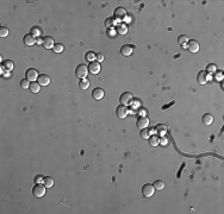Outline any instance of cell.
I'll use <instances>...</instances> for the list:
<instances>
[{
  "label": "cell",
  "instance_id": "obj_1",
  "mask_svg": "<svg viewBox=\"0 0 224 214\" xmlns=\"http://www.w3.org/2000/svg\"><path fill=\"white\" fill-rule=\"evenodd\" d=\"M142 193H143L144 197H152L154 195V193H155V188H154L153 184L147 183V184H144L142 187Z\"/></svg>",
  "mask_w": 224,
  "mask_h": 214
},
{
  "label": "cell",
  "instance_id": "obj_2",
  "mask_svg": "<svg viewBox=\"0 0 224 214\" xmlns=\"http://www.w3.org/2000/svg\"><path fill=\"white\" fill-rule=\"evenodd\" d=\"M88 74V67H86L85 64H79L75 69V75L81 80V79H85Z\"/></svg>",
  "mask_w": 224,
  "mask_h": 214
},
{
  "label": "cell",
  "instance_id": "obj_3",
  "mask_svg": "<svg viewBox=\"0 0 224 214\" xmlns=\"http://www.w3.org/2000/svg\"><path fill=\"white\" fill-rule=\"evenodd\" d=\"M45 186L44 184H41V183H37L34 188H32V194L36 196V197H42L45 195Z\"/></svg>",
  "mask_w": 224,
  "mask_h": 214
},
{
  "label": "cell",
  "instance_id": "obj_4",
  "mask_svg": "<svg viewBox=\"0 0 224 214\" xmlns=\"http://www.w3.org/2000/svg\"><path fill=\"white\" fill-rule=\"evenodd\" d=\"M116 114H117V117H118L119 119H124V118H126L128 114H129L128 107L124 106V105H119V106L117 107V110H116Z\"/></svg>",
  "mask_w": 224,
  "mask_h": 214
},
{
  "label": "cell",
  "instance_id": "obj_5",
  "mask_svg": "<svg viewBox=\"0 0 224 214\" xmlns=\"http://www.w3.org/2000/svg\"><path fill=\"white\" fill-rule=\"evenodd\" d=\"M38 76H39L38 75V70L35 69V68H30L25 73V79H28L29 81H32V82H35L38 79Z\"/></svg>",
  "mask_w": 224,
  "mask_h": 214
},
{
  "label": "cell",
  "instance_id": "obj_6",
  "mask_svg": "<svg viewBox=\"0 0 224 214\" xmlns=\"http://www.w3.org/2000/svg\"><path fill=\"white\" fill-rule=\"evenodd\" d=\"M132 94L131 93H129V92H125V93H123L122 95H120V98H119V101H120V105H124V106H128L129 103H131V101H132Z\"/></svg>",
  "mask_w": 224,
  "mask_h": 214
},
{
  "label": "cell",
  "instance_id": "obj_7",
  "mask_svg": "<svg viewBox=\"0 0 224 214\" xmlns=\"http://www.w3.org/2000/svg\"><path fill=\"white\" fill-rule=\"evenodd\" d=\"M100 69H101V68H100V63L97 62V61L91 62L90 66H88V71H90L91 74H93V75L99 74V73H100Z\"/></svg>",
  "mask_w": 224,
  "mask_h": 214
},
{
  "label": "cell",
  "instance_id": "obj_8",
  "mask_svg": "<svg viewBox=\"0 0 224 214\" xmlns=\"http://www.w3.org/2000/svg\"><path fill=\"white\" fill-rule=\"evenodd\" d=\"M125 17H126V11H125V9H123V7L116 9V11H115V18H116L117 20L122 22V20L125 19Z\"/></svg>",
  "mask_w": 224,
  "mask_h": 214
},
{
  "label": "cell",
  "instance_id": "obj_9",
  "mask_svg": "<svg viewBox=\"0 0 224 214\" xmlns=\"http://www.w3.org/2000/svg\"><path fill=\"white\" fill-rule=\"evenodd\" d=\"M197 80H198V83L199 84H205L209 80V73L205 71V70H201L198 73V76H197Z\"/></svg>",
  "mask_w": 224,
  "mask_h": 214
},
{
  "label": "cell",
  "instance_id": "obj_10",
  "mask_svg": "<svg viewBox=\"0 0 224 214\" xmlns=\"http://www.w3.org/2000/svg\"><path fill=\"white\" fill-rule=\"evenodd\" d=\"M187 49L191 52H198L199 51V43L197 41H194V39H191L187 43Z\"/></svg>",
  "mask_w": 224,
  "mask_h": 214
},
{
  "label": "cell",
  "instance_id": "obj_11",
  "mask_svg": "<svg viewBox=\"0 0 224 214\" xmlns=\"http://www.w3.org/2000/svg\"><path fill=\"white\" fill-rule=\"evenodd\" d=\"M104 95H105V93H104V90H103L100 87L94 88L93 92H92V96H93V99H96V100H101V99L104 98Z\"/></svg>",
  "mask_w": 224,
  "mask_h": 214
},
{
  "label": "cell",
  "instance_id": "obj_12",
  "mask_svg": "<svg viewBox=\"0 0 224 214\" xmlns=\"http://www.w3.org/2000/svg\"><path fill=\"white\" fill-rule=\"evenodd\" d=\"M137 127L138 129H145L148 125H149V119L147 117H139L137 119V123H136Z\"/></svg>",
  "mask_w": 224,
  "mask_h": 214
},
{
  "label": "cell",
  "instance_id": "obj_13",
  "mask_svg": "<svg viewBox=\"0 0 224 214\" xmlns=\"http://www.w3.org/2000/svg\"><path fill=\"white\" fill-rule=\"evenodd\" d=\"M54 39H53V37H50V36H45L44 38H43V47L45 48V49H53L54 48Z\"/></svg>",
  "mask_w": 224,
  "mask_h": 214
},
{
  "label": "cell",
  "instance_id": "obj_14",
  "mask_svg": "<svg viewBox=\"0 0 224 214\" xmlns=\"http://www.w3.org/2000/svg\"><path fill=\"white\" fill-rule=\"evenodd\" d=\"M120 52H122L124 56H131L132 52H134V47H131V45H129V44H125V45L122 47Z\"/></svg>",
  "mask_w": 224,
  "mask_h": 214
},
{
  "label": "cell",
  "instance_id": "obj_15",
  "mask_svg": "<svg viewBox=\"0 0 224 214\" xmlns=\"http://www.w3.org/2000/svg\"><path fill=\"white\" fill-rule=\"evenodd\" d=\"M37 82H38L41 86H48V84L50 83V77H49L48 75H45V74H42V75L38 76Z\"/></svg>",
  "mask_w": 224,
  "mask_h": 214
},
{
  "label": "cell",
  "instance_id": "obj_16",
  "mask_svg": "<svg viewBox=\"0 0 224 214\" xmlns=\"http://www.w3.org/2000/svg\"><path fill=\"white\" fill-rule=\"evenodd\" d=\"M23 41H24V44L26 47H31V45H34L36 43V39H35V37L32 35H25Z\"/></svg>",
  "mask_w": 224,
  "mask_h": 214
},
{
  "label": "cell",
  "instance_id": "obj_17",
  "mask_svg": "<svg viewBox=\"0 0 224 214\" xmlns=\"http://www.w3.org/2000/svg\"><path fill=\"white\" fill-rule=\"evenodd\" d=\"M155 131H156L158 136L162 137V136H165V135H166V132H167V127H166L165 125H162V124H159V125L155 127Z\"/></svg>",
  "mask_w": 224,
  "mask_h": 214
},
{
  "label": "cell",
  "instance_id": "obj_18",
  "mask_svg": "<svg viewBox=\"0 0 224 214\" xmlns=\"http://www.w3.org/2000/svg\"><path fill=\"white\" fill-rule=\"evenodd\" d=\"M6 71H11L13 69V62L11 60H4L3 61V66H1Z\"/></svg>",
  "mask_w": 224,
  "mask_h": 214
},
{
  "label": "cell",
  "instance_id": "obj_19",
  "mask_svg": "<svg viewBox=\"0 0 224 214\" xmlns=\"http://www.w3.org/2000/svg\"><path fill=\"white\" fill-rule=\"evenodd\" d=\"M201 120H203V123L205 124V125H211L212 123H213V117L210 114V113H205L204 116H203V118H201Z\"/></svg>",
  "mask_w": 224,
  "mask_h": 214
},
{
  "label": "cell",
  "instance_id": "obj_20",
  "mask_svg": "<svg viewBox=\"0 0 224 214\" xmlns=\"http://www.w3.org/2000/svg\"><path fill=\"white\" fill-rule=\"evenodd\" d=\"M148 140H149V144H150L152 146H158V145L160 144V138H159V136H150Z\"/></svg>",
  "mask_w": 224,
  "mask_h": 214
},
{
  "label": "cell",
  "instance_id": "obj_21",
  "mask_svg": "<svg viewBox=\"0 0 224 214\" xmlns=\"http://www.w3.org/2000/svg\"><path fill=\"white\" fill-rule=\"evenodd\" d=\"M54 183H55V181H54V178L50 177V176H47V177H44V180H43V184H44L47 188H51V187L54 186Z\"/></svg>",
  "mask_w": 224,
  "mask_h": 214
},
{
  "label": "cell",
  "instance_id": "obj_22",
  "mask_svg": "<svg viewBox=\"0 0 224 214\" xmlns=\"http://www.w3.org/2000/svg\"><path fill=\"white\" fill-rule=\"evenodd\" d=\"M79 87H80L81 89H87V88L90 87V80H88L87 77L81 79L80 82H79Z\"/></svg>",
  "mask_w": 224,
  "mask_h": 214
},
{
  "label": "cell",
  "instance_id": "obj_23",
  "mask_svg": "<svg viewBox=\"0 0 224 214\" xmlns=\"http://www.w3.org/2000/svg\"><path fill=\"white\" fill-rule=\"evenodd\" d=\"M85 57H86V60H87L90 63H91V62H94V61L97 60V55H96L93 51H87Z\"/></svg>",
  "mask_w": 224,
  "mask_h": 214
},
{
  "label": "cell",
  "instance_id": "obj_24",
  "mask_svg": "<svg viewBox=\"0 0 224 214\" xmlns=\"http://www.w3.org/2000/svg\"><path fill=\"white\" fill-rule=\"evenodd\" d=\"M39 89H41V84H39L38 82H32V83L30 84V90H31L32 93H38Z\"/></svg>",
  "mask_w": 224,
  "mask_h": 214
},
{
  "label": "cell",
  "instance_id": "obj_25",
  "mask_svg": "<svg viewBox=\"0 0 224 214\" xmlns=\"http://www.w3.org/2000/svg\"><path fill=\"white\" fill-rule=\"evenodd\" d=\"M154 188L156 189V190H162L163 188H165V182L163 181H161V180H158V181H155L154 182Z\"/></svg>",
  "mask_w": 224,
  "mask_h": 214
},
{
  "label": "cell",
  "instance_id": "obj_26",
  "mask_svg": "<svg viewBox=\"0 0 224 214\" xmlns=\"http://www.w3.org/2000/svg\"><path fill=\"white\" fill-rule=\"evenodd\" d=\"M141 136L143 139H149V137H150V130L149 129H142L141 130Z\"/></svg>",
  "mask_w": 224,
  "mask_h": 214
},
{
  "label": "cell",
  "instance_id": "obj_27",
  "mask_svg": "<svg viewBox=\"0 0 224 214\" xmlns=\"http://www.w3.org/2000/svg\"><path fill=\"white\" fill-rule=\"evenodd\" d=\"M178 41H179V44L184 47V45H186V44L188 43V41H190V39H188V37H187V36H185V35H181V36H179Z\"/></svg>",
  "mask_w": 224,
  "mask_h": 214
},
{
  "label": "cell",
  "instance_id": "obj_28",
  "mask_svg": "<svg viewBox=\"0 0 224 214\" xmlns=\"http://www.w3.org/2000/svg\"><path fill=\"white\" fill-rule=\"evenodd\" d=\"M54 51L55 52H57V54H60V52H62L63 50H64V47H63V44H61V43H57V44H55L54 45Z\"/></svg>",
  "mask_w": 224,
  "mask_h": 214
},
{
  "label": "cell",
  "instance_id": "obj_29",
  "mask_svg": "<svg viewBox=\"0 0 224 214\" xmlns=\"http://www.w3.org/2000/svg\"><path fill=\"white\" fill-rule=\"evenodd\" d=\"M9 29L5 28V26H1L0 28V37H7L9 36Z\"/></svg>",
  "mask_w": 224,
  "mask_h": 214
},
{
  "label": "cell",
  "instance_id": "obj_30",
  "mask_svg": "<svg viewBox=\"0 0 224 214\" xmlns=\"http://www.w3.org/2000/svg\"><path fill=\"white\" fill-rule=\"evenodd\" d=\"M30 81L28 80V79H24V80H22L20 81V87L23 88V89H26V88H30Z\"/></svg>",
  "mask_w": 224,
  "mask_h": 214
},
{
  "label": "cell",
  "instance_id": "obj_31",
  "mask_svg": "<svg viewBox=\"0 0 224 214\" xmlns=\"http://www.w3.org/2000/svg\"><path fill=\"white\" fill-rule=\"evenodd\" d=\"M105 25H106L107 28H112V26H113V19H112V18H107L106 22H105Z\"/></svg>",
  "mask_w": 224,
  "mask_h": 214
},
{
  "label": "cell",
  "instance_id": "obj_32",
  "mask_svg": "<svg viewBox=\"0 0 224 214\" xmlns=\"http://www.w3.org/2000/svg\"><path fill=\"white\" fill-rule=\"evenodd\" d=\"M43 180H44V177L42 175H37L35 177V183H43Z\"/></svg>",
  "mask_w": 224,
  "mask_h": 214
},
{
  "label": "cell",
  "instance_id": "obj_33",
  "mask_svg": "<svg viewBox=\"0 0 224 214\" xmlns=\"http://www.w3.org/2000/svg\"><path fill=\"white\" fill-rule=\"evenodd\" d=\"M31 32H32V33H31L32 36H34V35H36V36H38V35L41 33V31H39V29H38V28H32V30H31Z\"/></svg>",
  "mask_w": 224,
  "mask_h": 214
},
{
  "label": "cell",
  "instance_id": "obj_34",
  "mask_svg": "<svg viewBox=\"0 0 224 214\" xmlns=\"http://www.w3.org/2000/svg\"><path fill=\"white\" fill-rule=\"evenodd\" d=\"M104 60H105V57H104L103 54H98V55H97V61H98V62H103Z\"/></svg>",
  "mask_w": 224,
  "mask_h": 214
},
{
  "label": "cell",
  "instance_id": "obj_35",
  "mask_svg": "<svg viewBox=\"0 0 224 214\" xmlns=\"http://www.w3.org/2000/svg\"><path fill=\"white\" fill-rule=\"evenodd\" d=\"M207 68H209V71H211V73H213V71L216 70V66H213V64H211V66H209Z\"/></svg>",
  "mask_w": 224,
  "mask_h": 214
},
{
  "label": "cell",
  "instance_id": "obj_36",
  "mask_svg": "<svg viewBox=\"0 0 224 214\" xmlns=\"http://www.w3.org/2000/svg\"><path fill=\"white\" fill-rule=\"evenodd\" d=\"M160 142H162V144H166V143H167V142H166V139H161Z\"/></svg>",
  "mask_w": 224,
  "mask_h": 214
}]
</instances>
